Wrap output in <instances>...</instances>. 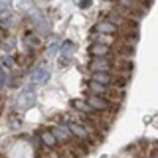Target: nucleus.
<instances>
[{
	"instance_id": "nucleus-23",
	"label": "nucleus",
	"mask_w": 158,
	"mask_h": 158,
	"mask_svg": "<svg viewBox=\"0 0 158 158\" xmlns=\"http://www.w3.org/2000/svg\"><path fill=\"white\" fill-rule=\"evenodd\" d=\"M125 39L128 41H130V43H133V41H135L138 39V33H129V34L125 35Z\"/></svg>"
},
{
	"instance_id": "nucleus-2",
	"label": "nucleus",
	"mask_w": 158,
	"mask_h": 158,
	"mask_svg": "<svg viewBox=\"0 0 158 158\" xmlns=\"http://www.w3.org/2000/svg\"><path fill=\"white\" fill-rule=\"evenodd\" d=\"M31 79L32 81L34 83H41V84H45L48 83V80L50 79V72L45 68H37L32 76H31Z\"/></svg>"
},
{
	"instance_id": "nucleus-18",
	"label": "nucleus",
	"mask_w": 158,
	"mask_h": 158,
	"mask_svg": "<svg viewBox=\"0 0 158 158\" xmlns=\"http://www.w3.org/2000/svg\"><path fill=\"white\" fill-rule=\"evenodd\" d=\"M57 51H59V45L57 44H51L50 46H49V49H48V56L50 57V59H52V57H55L56 55H57Z\"/></svg>"
},
{
	"instance_id": "nucleus-10",
	"label": "nucleus",
	"mask_w": 158,
	"mask_h": 158,
	"mask_svg": "<svg viewBox=\"0 0 158 158\" xmlns=\"http://www.w3.org/2000/svg\"><path fill=\"white\" fill-rule=\"evenodd\" d=\"M91 52L96 56H103V55H107L110 52V49L105 44H96L95 46L91 48Z\"/></svg>"
},
{
	"instance_id": "nucleus-1",
	"label": "nucleus",
	"mask_w": 158,
	"mask_h": 158,
	"mask_svg": "<svg viewBox=\"0 0 158 158\" xmlns=\"http://www.w3.org/2000/svg\"><path fill=\"white\" fill-rule=\"evenodd\" d=\"M37 101V94L33 88V85H28L17 99V106L21 110H29L35 105Z\"/></svg>"
},
{
	"instance_id": "nucleus-14",
	"label": "nucleus",
	"mask_w": 158,
	"mask_h": 158,
	"mask_svg": "<svg viewBox=\"0 0 158 158\" xmlns=\"http://www.w3.org/2000/svg\"><path fill=\"white\" fill-rule=\"evenodd\" d=\"M89 86H90V89L94 90L95 93H105V91H106V86H105V85H101V84L94 81V80L90 81Z\"/></svg>"
},
{
	"instance_id": "nucleus-22",
	"label": "nucleus",
	"mask_w": 158,
	"mask_h": 158,
	"mask_svg": "<svg viewBox=\"0 0 158 158\" xmlns=\"http://www.w3.org/2000/svg\"><path fill=\"white\" fill-rule=\"evenodd\" d=\"M54 133H55V134H52V135L55 136V139H56V136H57L59 139H61V140H64V139H66L64 133H62L60 129H54Z\"/></svg>"
},
{
	"instance_id": "nucleus-4",
	"label": "nucleus",
	"mask_w": 158,
	"mask_h": 158,
	"mask_svg": "<svg viewBox=\"0 0 158 158\" xmlns=\"http://www.w3.org/2000/svg\"><path fill=\"white\" fill-rule=\"evenodd\" d=\"M96 31L102 34H113L117 32V26L112 22H102V23L98 24Z\"/></svg>"
},
{
	"instance_id": "nucleus-27",
	"label": "nucleus",
	"mask_w": 158,
	"mask_h": 158,
	"mask_svg": "<svg viewBox=\"0 0 158 158\" xmlns=\"http://www.w3.org/2000/svg\"><path fill=\"white\" fill-rule=\"evenodd\" d=\"M0 158H6V157H5L4 155H0Z\"/></svg>"
},
{
	"instance_id": "nucleus-5",
	"label": "nucleus",
	"mask_w": 158,
	"mask_h": 158,
	"mask_svg": "<svg viewBox=\"0 0 158 158\" xmlns=\"http://www.w3.org/2000/svg\"><path fill=\"white\" fill-rule=\"evenodd\" d=\"M93 80L101 84V85H105L106 86L107 84H110L111 77H110V74L107 72H95L93 74Z\"/></svg>"
},
{
	"instance_id": "nucleus-11",
	"label": "nucleus",
	"mask_w": 158,
	"mask_h": 158,
	"mask_svg": "<svg viewBox=\"0 0 158 158\" xmlns=\"http://www.w3.org/2000/svg\"><path fill=\"white\" fill-rule=\"evenodd\" d=\"M73 106H74L76 108H78L79 111H81V112H85V113L91 112V108L89 107V105H88L86 102L81 101V100H74V101H73Z\"/></svg>"
},
{
	"instance_id": "nucleus-20",
	"label": "nucleus",
	"mask_w": 158,
	"mask_h": 158,
	"mask_svg": "<svg viewBox=\"0 0 158 158\" xmlns=\"http://www.w3.org/2000/svg\"><path fill=\"white\" fill-rule=\"evenodd\" d=\"M71 62V57H67V56H61L59 59V64L60 67H67Z\"/></svg>"
},
{
	"instance_id": "nucleus-25",
	"label": "nucleus",
	"mask_w": 158,
	"mask_h": 158,
	"mask_svg": "<svg viewBox=\"0 0 158 158\" xmlns=\"http://www.w3.org/2000/svg\"><path fill=\"white\" fill-rule=\"evenodd\" d=\"M6 7H7V2L6 1H0V11L6 10Z\"/></svg>"
},
{
	"instance_id": "nucleus-13",
	"label": "nucleus",
	"mask_w": 158,
	"mask_h": 158,
	"mask_svg": "<svg viewBox=\"0 0 158 158\" xmlns=\"http://www.w3.org/2000/svg\"><path fill=\"white\" fill-rule=\"evenodd\" d=\"M41 139H43V141H44V143L46 145V146H55V143H56V139L55 136L51 134V133H44L43 135H41Z\"/></svg>"
},
{
	"instance_id": "nucleus-17",
	"label": "nucleus",
	"mask_w": 158,
	"mask_h": 158,
	"mask_svg": "<svg viewBox=\"0 0 158 158\" xmlns=\"http://www.w3.org/2000/svg\"><path fill=\"white\" fill-rule=\"evenodd\" d=\"M28 43L31 44V45H33V46H39L41 45V39H40L38 35H35V34H31V35H28Z\"/></svg>"
},
{
	"instance_id": "nucleus-15",
	"label": "nucleus",
	"mask_w": 158,
	"mask_h": 158,
	"mask_svg": "<svg viewBox=\"0 0 158 158\" xmlns=\"http://www.w3.org/2000/svg\"><path fill=\"white\" fill-rule=\"evenodd\" d=\"M119 51H120V54L123 56H133L134 52H135V50H134V48L131 45H124V46L120 48Z\"/></svg>"
},
{
	"instance_id": "nucleus-6",
	"label": "nucleus",
	"mask_w": 158,
	"mask_h": 158,
	"mask_svg": "<svg viewBox=\"0 0 158 158\" xmlns=\"http://www.w3.org/2000/svg\"><path fill=\"white\" fill-rule=\"evenodd\" d=\"M0 23L4 26V27H9V28H12L17 24V20L15 17L14 14L9 12L7 15H2L1 19H0Z\"/></svg>"
},
{
	"instance_id": "nucleus-12",
	"label": "nucleus",
	"mask_w": 158,
	"mask_h": 158,
	"mask_svg": "<svg viewBox=\"0 0 158 158\" xmlns=\"http://www.w3.org/2000/svg\"><path fill=\"white\" fill-rule=\"evenodd\" d=\"M29 16H31L32 21H33L35 24H38L39 22H41V21L45 19V17H44V15H43V12H41L40 10H38V9H33V10L31 11Z\"/></svg>"
},
{
	"instance_id": "nucleus-16",
	"label": "nucleus",
	"mask_w": 158,
	"mask_h": 158,
	"mask_svg": "<svg viewBox=\"0 0 158 158\" xmlns=\"http://www.w3.org/2000/svg\"><path fill=\"white\" fill-rule=\"evenodd\" d=\"M1 66L7 67V68H12L15 66V60L12 59L11 56H5L4 59L1 60Z\"/></svg>"
},
{
	"instance_id": "nucleus-24",
	"label": "nucleus",
	"mask_w": 158,
	"mask_h": 158,
	"mask_svg": "<svg viewBox=\"0 0 158 158\" xmlns=\"http://www.w3.org/2000/svg\"><path fill=\"white\" fill-rule=\"evenodd\" d=\"M4 84H5V73L0 72V89L4 86Z\"/></svg>"
},
{
	"instance_id": "nucleus-28",
	"label": "nucleus",
	"mask_w": 158,
	"mask_h": 158,
	"mask_svg": "<svg viewBox=\"0 0 158 158\" xmlns=\"http://www.w3.org/2000/svg\"><path fill=\"white\" fill-rule=\"evenodd\" d=\"M0 72H2V68H1V63H0Z\"/></svg>"
},
{
	"instance_id": "nucleus-21",
	"label": "nucleus",
	"mask_w": 158,
	"mask_h": 158,
	"mask_svg": "<svg viewBox=\"0 0 158 158\" xmlns=\"http://www.w3.org/2000/svg\"><path fill=\"white\" fill-rule=\"evenodd\" d=\"M91 5H93V1H90V0H84V1L79 2V7L80 9H89Z\"/></svg>"
},
{
	"instance_id": "nucleus-26",
	"label": "nucleus",
	"mask_w": 158,
	"mask_h": 158,
	"mask_svg": "<svg viewBox=\"0 0 158 158\" xmlns=\"http://www.w3.org/2000/svg\"><path fill=\"white\" fill-rule=\"evenodd\" d=\"M110 94H111V95H110L111 98H118V95H117L118 93H117L116 90H111V91H110Z\"/></svg>"
},
{
	"instance_id": "nucleus-8",
	"label": "nucleus",
	"mask_w": 158,
	"mask_h": 158,
	"mask_svg": "<svg viewBox=\"0 0 158 158\" xmlns=\"http://www.w3.org/2000/svg\"><path fill=\"white\" fill-rule=\"evenodd\" d=\"M74 49H76V45L73 41L71 40H66L62 46H61V51H62V56H67V57H71V55L74 52Z\"/></svg>"
},
{
	"instance_id": "nucleus-19",
	"label": "nucleus",
	"mask_w": 158,
	"mask_h": 158,
	"mask_svg": "<svg viewBox=\"0 0 158 158\" xmlns=\"http://www.w3.org/2000/svg\"><path fill=\"white\" fill-rule=\"evenodd\" d=\"M113 85L116 88H124L127 85V79L124 78L123 76H119V77H117L113 80Z\"/></svg>"
},
{
	"instance_id": "nucleus-7",
	"label": "nucleus",
	"mask_w": 158,
	"mask_h": 158,
	"mask_svg": "<svg viewBox=\"0 0 158 158\" xmlns=\"http://www.w3.org/2000/svg\"><path fill=\"white\" fill-rule=\"evenodd\" d=\"M91 68H93L95 72H106V71L110 68V64H108V61H106V60L98 59L93 62Z\"/></svg>"
},
{
	"instance_id": "nucleus-9",
	"label": "nucleus",
	"mask_w": 158,
	"mask_h": 158,
	"mask_svg": "<svg viewBox=\"0 0 158 158\" xmlns=\"http://www.w3.org/2000/svg\"><path fill=\"white\" fill-rule=\"evenodd\" d=\"M68 128H69L71 131H72L74 135H77L78 138H86V136H88V131L84 129V127H81V125H79V124L69 123Z\"/></svg>"
},
{
	"instance_id": "nucleus-3",
	"label": "nucleus",
	"mask_w": 158,
	"mask_h": 158,
	"mask_svg": "<svg viewBox=\"0 0 158 158\" xmlns=\"http://www.w3.org/2000/svg\"><path fill=\"white\" fill-rule=\"evenodd\" d=\"M88 105H89V107L91 108V110H106L108 106H110V103H108V101L105 99H102V98H99V96H91L90 99L88 100V102H86Z\"/></svg>"
}]
</instances>
